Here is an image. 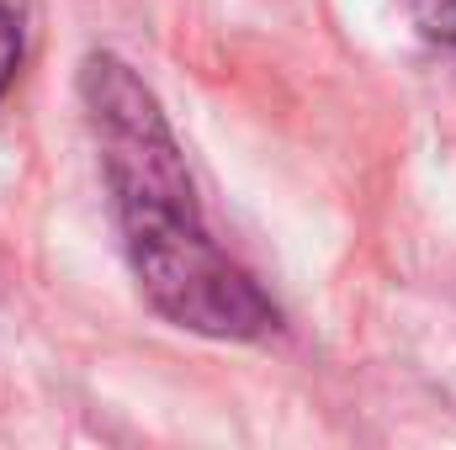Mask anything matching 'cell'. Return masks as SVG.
<instances>
[{"label":"cell","mask_w":456,"mask_h":450,"mask_svg":"<svg viewBox=\"0 0 456 450\" xmlns=\"http://www.w3.org/2000/svg\"><path fill=\"white\" fill-rule=\"evenodd\" d=\"M403 11L414 16V27H419L430 43L456 48V0H403Z\"/></svg>","instance_id":"3"},{"label":"cell","mask_w":456,"mask_h":450,"mask_svg":"<svg viewBox=\"0 0 456 450\" xmlns=\"http://www.w3.org/2000/svg\"><path fill=\"white\" fill-rule=\"evenodd\" d=\"M27 21H32V0H0V96L11 91L27 59Z\"/></svg>","instance_id":"2"},{"label":"cell","mask_w":456,"mask_h":450,"mask_svg":"<svg viewBox=\"0 0 456 450\" xmlns=\"http://www.w3.org/2000/svg\"><path fill=\"white\" fill-rule=\"evenodd\" d=\"M80 101L143 297L170 324L208 339H260L276 329V302L213 244L202 223L186 154L154 91L117 53H91L80 69Z\"/></svg>","instance_id":"1"}]
</instances>
